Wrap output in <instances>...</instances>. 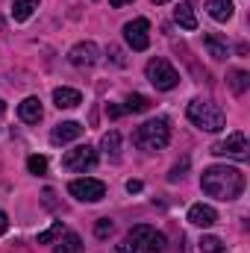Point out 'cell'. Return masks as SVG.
<instances>
[{"label": "cell", "instance_id": "obj_1", "mask_svg": "<svg viewBox=\"0 0 250 253\" xmlns=\"http://www.w3.org/2000/svg\"><path fill=\"white\" fill-rule=\"evenodd\" d=\"M200 189L215 200H236L245 191V174L233 165H212L203 171Z\"/></svg>", "mask_w": 250, "mask_h": 253}, {"label": "cell", "instance_id": "obj_2", "mask_svg": "<svg viewBox=\"0 0 250 253\" xmlns=\"http://www.w3.org/2000/svg\"><path fill=\"white\" fill-rule=\"evenodd\" d=\"M165 251V236L156 233L147 224L132 227L124 236V242L118 245V253H162Z\"/></svg>", "mask_w": 250, "mask_h": 253}, {"label": "cell", "instance_id": "obj_3", "mask_svg": "<svg viewBox=\"0 0 250 253\" xmlns=\"http://www.w3.org/2000/svg\"><path fill=\"white\" fill-rule=\"evenodd\" d=\"M188 121L197 129H206V132H221L227 126V118H224L221 106L212 103V100H191L188 103Z\"/></svg>", "mask_w": 250, "mask_h": 253}, {"label": "cell", "instance_id": "obj_4", "mask_svg": "<svg viewBox=\"0 0 250 253\" xmlns=\"http://www.w3.org/2000/svg\"><path fill=\"white\" fill-rule=\"evenodd\" d=\"M168 141H171V124L165 118H150V121H144L135 129V144L141 150H147V153L162 150Z\"/></svg>", "mask_w": 250, "mask_h": 253}, {"label": "cell", "instance_id": "obj_5", "mask_svg": "<svg viewBox=\"0 0 250 253\" xmlns=\"http://www.w3.org/2000/svg\"><path fill=\"white\" fill-rule=\"evenodd\" d=\"M147 80H150L159 91H171V88H177L180 74L174 71V65L165 62V59H150V62H147Z\"/></svg>", "mask_w": 250, "mask_h": 253}, {"label": "cell", "instance_id": "obj_6", "mask_svg": "<svg viewBox=\"0 0 250 253\" xmlns=\"http://www.w3.org/2000/svg\"><path fill=\"white\" fill-rule=\"evenodd\" d=\"M212 153H215V156H230V159L245 162V159L250 156L248 135H245V132H230L227 138H221V141L212 144Z\"/></svg>", "mask_w": 250, "mask_h": 253}, {"label": "cell", "instance_id": "obj_7", "mask_svg": "<svg viewBox=\"0 0 250 253\" xmlns=\"http://www.w3.org/2000/svg\"><path fill=\"white\" fill-rule=\"evenodd\" d=\"M94 165H97V150L88 144H80L62 156V168H68V171H88Z\"/></svg>", "mask_w": 250, "mask_h": 253}, {"label": "cell", "instance_id": "obj_8", "mask_svg": "<svg viewBox=\"0 0 250 253\" xmlns=\"http://www.w3.org/2000/svg\"><path fill=\"white\" fill-rule=\"evenodd\" d=\"M71 197H77V200H83V203H97V200H103L106 197V186L100 183V180H91V177H85V180H74L71 186Z\"/></svg>", "mask_w": 250, "mask_h": 253}, {"label": "cell", "instance_id": "obj_9", "mask_svg": "<svg viewBox=\"0 0 250 253\" xmlns=\"http://www.w3.org/2000/svg\"><path fill=\"white\" fill-rule=\"evenodd\" d=\"M124 39L132 50H147V44H150V24H147L144 18L129 21L124 27Z\"/></svg>", "mask_w": 250, "mask_h": 253}, {"label": "cell", "instance_id": "obj_10", "mask_svg": "<svg viewBox=\"0 0 250 253\" xmlns=\"http://www.w3.org/2000/svg\"><path fill=\"white\" fill-rule=\"evenodd\" d=\"M97 59H100V47L94 42H80L68 50V62L77 65V68H91Z\"/></svg>", "mask_w": 250, "mask_h": 253}, {"label": "cell", "instance_id": "obj_11", "mask_svg": "<svg viewBox=\"0 0 250 253\" xmlns=\"http://www.w3.org/2000/svg\"><path fill=\"white\" fill-rule=\"evenodd\" d=\"M80 135H83V124H77V121H65V124H56L50 129V141H53V144L77 141Z\"/></svg>", "mask_w": 250, "mask_h": 253}, {"label": "cell", "instance_id": "obj_12", "mask_svg": "<svg viewBox=\"0 0 250 253\" xmlns=\"http://www.w3.org/2000/svg\"><path fill=\"white\" fill-rule=\"evenodd\" d=\"M42 115H44V109H42V100H39V97H27V100H21V106H18V118H21L24 124H39Z\"/></svg>", "mask_w": 250, "mask_h": 253}, {"label": "cell", "instance_id": "obj_13", "mask_svg": "<svg viewBox=\"0 0 250 253\" xmlns=\"http://www.w3.org/2000/svg\"><path fill=\"white\" fill-rule=\"evenodd\" d=\"M188 221H191L194 227H212V224L218 221V212H215L212 206H206V203H194V206L188 209Z\"/></svg>", "mask_w": 250, "mask_h": 253}, {"label": "cell", "instance_id": "obj_14", "mask_svg": "<svg viewBox=\"0 0 250 253\" xmlns=\"http://www.w3.org/2000/svg\"><path fill=\"white\" fill-rule=\"evenodd\" d=\"M206 9H209V15H212L215 21H221V24H227V21L233 18V12H236L233 0H206Z\"/></svg>", "mask_w": 250, "mask_h": 253}, {"label": "cell", "instance_id": "obj_15", "mask_svg": "<svg viewBox=\"0 0 250 253\" xmlns=\"http://www.w3.org/2000/svg\"><path fill=\"white\" fill-rule=\"evenodd\" d=\"M174 18H177V24H180L183 30H197V15H194V3H191V0H183V3L177 6Z\"/></svg>", "mask_w": 250, "mask_h": 253}, {"label": "cell", "instance_id": "obj_16", "mask_svg": "<svg viewBox=\"0 0 250 253\" xmlns=\"http://www.w3.org/2000/svg\"><path fill=\"white\" fill-rule=\"evenodd\" d=\"M53 103H56L59 109H74V106L83 103V94H80L77 88H56V91H53Z\"/></svg>", "mask_w": 250, "mask_h": 253}, {"label": "cell", "instance_id": "obj_17", "mask_svg": "<svg viewBox=\"0 0 250 253\" xmlns=\"http://www.w3.org/2000/svg\"><path fill=\"white\" fill-rule=\"evenodd\" d=\"M36 9H39V0H12V18L15 21H27Z\"/></svg>", "mask_w": 250, "mask_h": 253}, {"label": "cell", "instance_id": "obj_18", "mask_svg": "<svg viewBox=\"0 0 250 253\" xmlns=\"http://www.w3.org/2000/svg\"><path fill=\"white\" fill-rule=\"evenodd\" d=\"M203 44H206V50H209V56H212V59H227V56H230L227 44H224L218 36H206V39H203Z\"/></svg>", "mask_w": 250, "mask_h": 253}, {"label": "cell", "instance_id": "obj_19", "mask_svg": "<svg viewBox=\"0 0 250 253\" xmlns=\"http://www.w3.org/2000/svg\"><path fill=\"white\" fill-rule=\"evenodd\" d=\"M83 251V239L77 236V233H68L59 239V245H56V253H80Z\"/></svg>", "mask_w": 250, "mask_h": 253}, {"label": "cell", "instance_id": "obj_20", "mask_svg": "<svg viewBox=\"0 0 250 253\" xmlns=\"http://www.w3.org/2000/svg\"><path fill=\"white\" fill-rule=\"evenodd\" d=\"M250 85V74L248 71H230V88L236 91V94H245Z\"/></svg>", "mask_w": 250, "mask_h": 253}, {"label": "cell", "instance_id": "obj_21", "mask_svg": "<svg viewBox=\"0 0 250 253\" xmlns=\"http://www.w3.org/2000/svg\"><path fill=\"white\" fill-rule=\"evenodd\" d=\"M103 150H106V156H112V159H118V150H121V135L115 132V129H109L106 135H103Z\"/></svg>", "mask_w": 250, "mask_h": 253}, {"label": "cell", "instance_id": "obj_22", "mask_svg": "<svg viewBox=\"0 0 250 253\" xmlns=\"http://www.w3.org/2000/svg\"><path fill=\"white\" fill-rule=\"evenodd\" d=\"M147 109H150V100H147L144 94H129V97H126L124 112H147Z\"/></svg>", "mask_w": 250, "mask_h": 253}, {"label": "cell", "instance_id": "obj_23", "mask_svg": "<svg viewBox=\"0 0 250 253\" xmlns=\"http://www.w3.org/2000/svg\"><path fill=\"white\" fill-rule=\"evenodd\" d=\"M200 251L203 253H224V242L218 236H203L200 239Z\"/></svg>", "mask_w": 250, "mask_h": 253}, {"label": "cell", "instance_id": "obj_24", "mask_svg": "<svg viewBox=\"0 0 250 253\" xmlns=\"http://www.w3.org/2000/svg\"><path fill=\"white\" fill-rule=\"evenodd\" d=\"M62 236V221H56L50 230H44V233H39V245H50V242H56Z\"/></svg>", "mask_w": 250, "mask_h": 253}, {"label": "cell", "instance_id": "obj_25", "mask_svg": "<svg viewBox=\"0 0 250 253\" xmlns=\"http://www.w3.org/2000/svg\"><path fill=\"white\" fill-rule=\"evenodd\" d=\"M27 168H30V174H39V177H42V174L47 171V159H44V156H30V159H27Z\"/></svg>", "mask_w": 250, "mask_h": 253}, {"label": "cell", "instance_id": "obj_26", "mask_svg": "<svg viewBox=\"0 0 250 253\" xmlns=\"http://www.w3.org/2000/svg\"><path fill=\"white\" fill-rule=\"evenodd\" d=\"M112 230H115V224H112L109 218H100V221H97V227H94L97 239H106V236H112Z\"/></svg>", "mask_w": 250, "mask_h": 253}, {"label": "cell", "instance_id": "obj_27", "mask_svg": "<svg viewBox=\"0 0 250 253\" xmlns=\"http://www.w3.org/2000/svg\"><path fill=\"white\" fill-rule=\"evenodd\" d=\"M186 168H188V162H183V165H174V168H171V174H168V180H171V183L183 180V171H186Z\"/></svg>", "mask_w": 250, "mask_h": 253}, {"label": "cell", "instance_id": "obj_28", "mask_svg": "<svg viewBox=\"0 0 250 253\" xmlns=\"http://www.w3.org/2000/svg\"><path fill=\"white\" fill-rule=\"evenodd\" d=\"M6 230H9V215H6V212H0V236H3Z\"/></svg>", "mask_w": 250, "mask_h": 253}, {"label": "cell", "instance_id": "obj_29", "mask_svg": "<svg viewBox=\"0 0 250 253\" xmlns=\"http://www.w3.org/2000/svg\"><path fill=\"white\" fill-rule=\"evenodd\" d=\"M126 191H129V194H135V191H141V183H138V180H129V183H126Z\"/></svg>", "mask_w": 250, "mask_h": 253}, {"label": "cell", "instance_id": "obj_30", "mask_svg": "<svg viewBox=\"0 0 250 253\" xmlns=\"http://www.w3.org/2000/svg\"><path fill=\"white\" fill-rule=\"evenodd\" d=\"M106 112H109L112 118H118V115H124V109H121V106H106Z\"/></svg>", "mask_w": 250, "mask_h": 253}, {"label": "cell", "instance_id": "obj_31", "mask_svg": "<svg viewBox=\"0 0 250 253\" xmlns=\"http://www.w3.org/2000/svg\"><path fill=\"white\" fill-rule=\"evenodd\" d=\"M112 6H124V3H129V0H109Z\"/></svg>", "mask_w": 250, "mask_h": 253}, {"label": "cell", "instance_id": "obj_32", "mask_svg": "<svg viewBox=\"0 0 250 253\" xmlns=\"http://www.w3.org/2000/svg\"><path fill=\"white\" fill-rule=\"evenodd\" d=\"M3 112H6V103H3V100H0V115H3Z\"/></svg>", "mask_w": 250, "mask_h": 253}, {"label": "cell", "instance_id": "obj_33", "mask_svg": "<svg viewBox=\"0 0 250 253\" xmlns=\"http://www.w3.org/2000/svg\"><path fill=\"white\" fill-rule=\"evenodd\" d=\"M153 3H168V0H153Z\"/></svg>", "mask_w": 250, "mask_h": 253}]
</instances>
